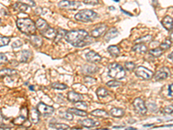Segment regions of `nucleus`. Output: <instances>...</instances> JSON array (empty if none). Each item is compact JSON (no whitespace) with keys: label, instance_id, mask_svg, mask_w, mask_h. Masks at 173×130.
I'll use <instances>...</instances> for the list:
<instances>
[{"label":"nucleus","instance_id":"nucleus-1","mask_svg":"<svg viewBox=\"0 0 173 130\" xmlns=\"http://www.w3.org/2000/svg\"><path fill=\"white\" fill-rule=\"evenodd\" d=\"M64 39L67 43L72 44L73 46L77 48H82L87 46L93 42V39L89 36L88 32L84 30H70L67 31Z\"/></svg>","mask_w":173,"mask_h":130},{"label":"nucleus","instance_id":"nucleus-2","mask_svg":"<svg viewBox=\"0 0 173 130\" xmlns=\"http://www.w3.org/2000/svg\"><path fill=\"white\" fill-rule=\"evenodd\" d=\"M17 27L22 33L26 35H33L36 33V23L30 18H18L17 20Z\"/></svg>","mask_w":173,"mask_h":130},{"label":"nucleus","instance_id":"nucleus-3","mask_svg":"<svg viewBox=\"0 0 173 130\" xmlns=\"http://www.w3.org/2000/svg\"><path fill=\"white\" fill-rule=\"evenodd\" d=\"M98 17L97 12L92 10H82L75 16V19L82 23H89L95 20Z\"/></svg>","mask_w":173,"mask_h":130},{"label":"nucleus","instance_id":"nucleus-4","mask_svg":"<svg viewBox=\"0 0 173 130\" xmlns=\"http://www.w3.org/2000/svg\"><path fill=\"white\" fill-rule=\"evenodd\" d=\"M108 76L111 78L120 80L125 77V69L117 63H111L108 67Z\"/></svg>","mask_w":173,"mask_h":130},{"label":"nucleus","instance_id":"nucleus-5","mask_svg":"<svg viewBox=\"0 0 173 130\" xmlns=\"http://www.w3.org/2000/svg\"><path fill=\"white\" fill-rule=\"evenodd\" d=\"M135 75L139 78L144 79V80H150L153 77L154 74L152 70L148 69L147 68L144 66H139L135 69Z\"/></svg>","mask_w":173,"mask_h":130},{"label":"nucleus","instance_id":"nucleus-6","mask_svg":"<svg viewBox=\"0 0 173 130\" xmlns=\"http://www.w3.org/2000/svg\"><path fill=\"white\" fill-rule=\"evenodd\" d=\"M58 7L61 8V9L75 10L81 7V2L70 1V0H62L58 3Z\"/></svg>","mask_w":173,"mask_h":130},{"label":"nucleus","instance_id":"nucleus-7","mask_svg":"<svg viewBox=\"0 0 173 130\" xmlns=\"http://www.w3.org/2000/svg\"><path fill=\"white\" fill-rule=\"evenodd\" d=\"M133 105L134 110L137 114L141 115V116H144V115H145L147 113V108L145 106V103L140 97L135 98L134 101L133 102Z\"/></svg>","mask_w":173,"mask_h":130},{"label":"nucleus","instance_id":"nucleus-8","mask_svg":"<svg viewBox=\"0 0 173 130\" xmlns=\"http://www.w3.org/2000/svg\"><path fill=\"white\" fill-rule=\"evenodd\" d=\"M37 110L39 111L40 115H42L43 116H52L55 112V108L52 106L47 105L43 102H39L37 106Z\"/></svg>","mask_w":173,"mask_h":130},{"label":"nucleus","instance_id":"nucleus-9","mask_svg":"<svg viewBox=\"0 0 173 130\" xmlns=\"http://www.w3.org/2000/svg\"><path fill=\"white\" fill-rule=\"evenodd\" d=\"M28 116H29V110H28V108L26 107H24L21 109V113H20L19 116H17V118L13 119L12 123L17 126L23 125L28 119Z\"/></svg>","mask_w":173,"mask_h":130},{"label":"nucleus","instance_id":"nucleus-10","mask_svg":"<svg viewBox=\"0 0 173 130\" xmlns=\"http://www.w3.org/2000/svg\"><path fill=\"white\" fill-rule=\"evenodd\" d=\"M170 77H171V70L169 69V68L163 67L159 69L156 72L154 76V79L155 81H162V80L167 79Z\"/></svg>","mask_w":173,"mask_h":130},{"label":"nucleus","instance_id":"nucleus-11","mask_svg":"<svg viewBox=\"0 0 173 130\" xmlns=\"http://www.w3.org/2000/svg\"><path fill=\"white\" fill-rule=\"evenodd\" d=\"M106 30H107V26L106 24H100L98 27L94 28L91 31L92 37H94V38L100 37L106 33Z\"/></svg>","mask_w":173,"mask_h":130},{"label":"nucleus","instance_id":"nucleus-12","mask_svg":"<svg viewBox=\"0 0 173 130\" xmlns=\"http://www.w3.org/2000/svg\"><path fill=\"white\" fill-rule=\"evenodd\" d=\"M86 58L87 61L92 63H100L101 61V57L98 53H96L94 50H90L89 52H87L86 54Z\"/></svg>","mask_w":173,"mask_h":130},{"label":"nucleus","instance_id":"nucleus-13","mask_svg":"<svg viewBox=\"0 0 173 130\" xmlns=\"http://www.w3.org/2000/svg\"><path fill=\"white\" fill-rule=\"evenodd\" d=\"M79 123L84 127V128H94V127H98L100 126V121L98 120H94L93 119H90V118H86V119H83V120H79Z\"/></svg>","mask_w":173,"mask_h":130},{"label":"nucleus","instance_id":"nucleus-14","mask_svg":"<svg viewBox=\"0 0 173 130\" xmlns=\"http://www.w3.org/2000/svg\"><path fill=\"white\" fill-rule=\"evenodd\" d=\"M41 34L45 38L48 39V40H53V39L56 38L57 31L54 29V28L49 26L48 29H46L45 30H43V32H41Z\"/></svg>","mask_w":173,"mask_h":130},{"label":"nucleus","instance_id":"nucleus-15","mask_svg":"<svg viewBox=\"0 0 173 130\" xmlns=\"http://www.w3.org/2000/svg\"><path fill=\"white\" fill-rule=\"evenodd\" d=\"M29 116L30 121L33 123H37L40 120V113L37 110V108H32L31 110L29 111Z\"/></svg>","mask_w":173,"mask_h":130},{"label":"nucleus","instance_id":"nucleus-16","mask_svg":"<svg viewBox=\"0 0 173 130\" xmlns=\"http://www.w3.org/2000/svg\"><path fill=\"white\" fill-rule=\"evenodd\" d=\"M119 36V31L116 28H111L110 30H108L105 33V36H104V39L106 42H109L111 39L114 38L116 37Z\"/></svg>","mask_w":173,"mask_h":130},{"label":"nucleus","instance_id":"nucleus-17","mask_svg":"<svg viewBox=\"0 0 173 130\" xmlns=\"http://www.w3.org/2000/svg\"><path fill=\"white\" fill-rule=\"evenodd\" d=\"M67 100L73 102V103H75V102L82 101V96L80 95L79 93H76V92L69 91L67 93Z\"/></svg>","mask_w":173,"mask_h":130},{"label":"nucleus","instance_id":"nucleus-18","mask_svg":"<svg viewBox=\"0 0 173 130\" xmlns=\"http://www.w3.org/2000/svg\"><path fill=\"white\" fill-rule=\"evenodd\" d=\"M162 25L167 30H171L173 29V18L170 16H165L162 20Z\"/></svg>","mask_w":173,"mask_h":130},{"label":"nucleus","instance_id":"nucleus-19","mask_svg":"<svg viewBox=\"0 0 173 130\" xmlns=\"http://www.w3.org/2000/svg\"><path fill=\"white\" fill-rule=\"evenodd\" d=\"M36 27H37V30H38L40 32H43V30L48 29V27H49V25H48V23L44 19L38 18V19L36 21Z\"/></svg>","mask_w":173,"mask_h":130},{"label":"nucleus","instance_id":"nucleus-20","mask_svg":"<svg viewBox=\"0 0 173 130\" xmlns=\"http://www.w3.org/2000/svg\"><path fill=\"white\" fill-rule=\"evenodd\" d=\"M132 50L135 52V53H139V54H142V53H145L147 51V47L145 46L144 43H136L134 46H133L132 48Z\"/></svg>","mask_w":173,"mask_h":130},{"label":"nucleus","instance_id":"nucleus-21","mask_svg":"<svg viewBox=\"0 0 173 130\" xmlns=\"http://www.w3.org/2000/svg\"><path fill=\"white\" fill-rule=\"evenodd\" d=\"M109 114L114 118H121L125 116V110L120 108H113L109 112Z\"/></svg>","mask_w":173,"mask_h":130},{"label":"nucleus","instance_id":"nucleus-22","mask_svg":"<svg viewBox=\"0 0 173 130\" xmlns=\"http://www.w3.org/2000/svg\"><path fill=\"white\" fill-rule=\"evenodd\" d=\"M16 74H17V71L13 69H3L0 70V77H11L14 76Z\"/></svg>","mask_w":173,"mask_h":130},{"label":"nucleus","instance_id":"nucleus-23","mask_svg":"<svg viewBox=\"0 0 173 130\" xmlns=\"http://www.w3.org/2000/svg\"><path fill=\"white\" fill-rule=\"evenodd\" d=\"M30 43L33 44L35 47H41L43 45V39L37 35H30Z\"/></svg>","mask_w":173,"mask_h":130},{"label":"nucleus","instance_id":"nucleus-24","mask_svg":"<svg viewBox=\"0 0 173 130\" xmlns=\"http://www.w3.org/2000/svg\"><path fill=\"white\" fill-rule=\"evenodd\" d=\"M67 111H69L70 113H72L74 116H81V117H86L87 116V111L83 110V109H80V108H68Z\"/></svg>","mask_w":173,"mask_h":130},{"label":"nucleus","instance_id":"nucleus-25","mask_svg":"<svg viewBox=\"0 0 173 130\" xmlns=\"http://www.w3.org/2000/svg\"><path fill=\"white\" fill-rule=\"evenodd\" d=\"M90 115L94 117H101V118H105L108 116V113L106 111L103 109H95V110L92 111Z\"/></svg>","mask_w":173,"mask_h":130},{"label":"nucleus","instance_id":"nucleus-26","mask_svg":"<svg viewBox=\"0 0 173 130\" xmlns=\"http://www.w3.org/2000/svg\"><path fill=\"white\" fill-rule=\"evenodd\" d=\"M48 127L50 128H54V129H69L70 127L67 124H63V123H57V122H54V123H49Z\"/></svg>","mask_w":173,"mask_h":130},{"label":"nucleus","instance_id":"nucleus-27","mask_svg":"<svg viewBox=\"0 0 173 130\" xmlns=\"http://www.w3.org/2000/svg\"><path fill=\"white\" fill-rule=\"evenodd\" d=\"M107 51H108L111 56L113 57H117L120 54V49L118 48L116 45H111V46H109V47L107 48Z\"/></svg>","mask_w":173,"mask_h":130},{"label":"nucleus","instance_id":"nucleus-28","mask_svg":"<svg viewBox=\"0 0 173 130\" xmlns=\"http://www.w3.org/2000/svg\"><path fill=\"white\" fill-rule=\"evenodd\" d=\"M13 8H14L15 10H17V11H21V12H25L26 10H28L29 6L26 5H24L21 2H17L14 5H13Z\"/></svg>","mask_w":173,"mask_h":130},{"label":"nucleus","instance_id":"nucleus-29","mask_svg":"<svg viewBox=\"0 0 173 130\" xmlns=\"http://www.w3.org/2000/svg\"><path fill=\"white\" fill-rule=\"evenodd\" d=\"M96 95L97 97H99L100 99H102V98H104V97H107V96L109 95V92L107 91V89H106L105 88L100 87V88L97 89Z\"/></svg>","mask_w":173,"mask_h":130},{"label":"nucleus","instance_id":"nucleus-30","mask_svg":"<svg viewBox=\"0 0 173 130\" xmlns=\"http://www.w3.org/2000/svg\"><path fill=\"white\" fill-rule=\"evenodd\" d=\"M31 56V53L29 51V49H24L22 51V54H21V58H20V62L21 63H26L28 62V60L30 57Z\"/></svg>","mask_w":173,"mask_h":130},{"label":"nucleus","instance_id":"nucleus-31","mask_svg":"<svg viewBox=\"0 0 173 130\" xmlns=\"http://www.w3.org/2000/svg\"><path fill=\"white\" fill-rule=\"evenodd\" d=\"M59 115L61 116V118L67 120H72L73 118H74L73 114L70 113L69 111H61V112H59Z\"/></svg>","mask_w":173,"mask_h":130},{"label":"nucleus","instance_id":"nucleus-32","mask_svg":"<svg viewBox=\"0 0 173 130\" xmlns=\"http://www.w3.org/2000/svg\"><path fill=\"white\" fill-rule=\"evenodd\" d=\"M163 49L160 48H156V49H150L149 50V53L152 55V56H153L154 57H159L162 54H163Z\"/></svg>","mask_w":173,"mask_h":130},{"label":"nucleus","instance_id":"nucleus-33","mask_svg":"<svg viewBox=\"0 0 173 130\" xmlns=\"http://www.w3.org/2000/svg\"><path fill=\"white\" fill-rule=\"evenodd\" d=\"M152 37L151 35H146V36H144V37H140V38L137 39V40L135 41V43H150V42L152 41Z\"/></svg>","mask_w":173,"mask_h":130},{"label":"nucleus","instance_id":"nucleus-34","mask_svg":"<svg viewBox=\"0 0 173 130\" xmlns=\"http://www.w3.org/2000/svg\"><path fill=\"white\" fill-rule=\"evenodd\" d=\"M82 70H83V72L87 73V74H93V73L96 72L98 70V68L94 67V66H84Z\"/></svg>","mask_w":173,"mask_h":130},{"label":"nucleus","instance_id":"nucleus-35","mask_svg":"<svg viewBox=\"0 0 173 130\" xmlns=\"http://www.w3.org/2000/svg\"><path fill=\"white\" fill-rule=\"evenodd\" d=\"M171 40L170 38H166L163 43L160 44V48L162 49L163 50H166L167 49H169L171 46Z\"/></svg>","mask_w":173,"mask_h":130},{"label":"nucleus","instance_id":"nucleus-36","mask_svg":"<svg viewBox=\"0 0 173 130\" xmlns=\"http://www.w3.org/2000/svg\"><path fill=\"white\" fill-rule=\"evenodd\" d=\"M51 87L55 89H59V90H63V89H66L67 88V86L66 84H63V83H59V82H53L51 84Z\"/></svg>","mask_w":173,"mask_h":130},{"label":"nucleus","instance_id":"nucleus-37","mask_svg":"<svg viewBox=\"0 0 173 130\" xmlns=\"http://www.w3.org/2000/svg\"><path fill=\"white\" fill-rule=\"evenodd\" d=\"M10 43V38L7 37H0V48L8 45Z\"/></svg>","mask_w":173,"mask_h":130},{"label":"nucleus","instance_id":"nucleus-38","mask_svg":"<svg viewBox=\"0 0 173 130\" xmlns=\"http://www.w3.org/2000/svg\"><path fill=\"white\" fill-rule=\"evenodd\" d=\"M135 68H136V65H135L134 63H133V62H126L125 63V69L126 70H128V71H133V70H134Z\"/></svg>","mask_w":173,"mask_h":130},{"label":"nucleus","instance_id":"nucleus-39","mask_svg":"<svg viewBox=\"0 0 173 130\" xmlns=\"http://www.w3.org/2000/svg\"><path fill=\"white\" fill-rule=\"evenodd\" d=\"M162 113L165 114V115H170V114H172L173 113V105H169V106L164 107L163 108H162L161 110Z\"/></svg>","mask_w":173,"mask_h":130},{"label":"nucleus","instance_id":"nucleus-40","mask_svg":"<svg viewBox=\"0 0 173 130\" xmlns=\"http://www.w3.org/2000/svg\"><path fill=\"white\" fill-rule=\"evenodd\" d=\"M67 31H66L65 30H63V29H59L57 31V34H56V41H58V40H60V39L62 38V37H65V35H66V33H67Z\"/></svg>","mask_w":173,"mask_h":130},{"label":"nucleus","instance_id":"nucleus-41","mask_svg":"<svg viewBox=\"0 0 173 130\" xmlns=\"http://www.w3.org/2000/svg\"><path fill=\"white\" fill-rule=\"evenodd\" d=\"M18 2H21V3L28 5L29 7H31V8L36 7V3H35L34 0H18Z\"/></svg>","mask_w":173,"mask_h":130},{"label":"nucleus","instance_id":"nucleus-42","mask_svg":"<svg viewBox=\"0 0 173 130\" xmlns=\"http://www.w3.org/2000/svg\"><path fill=\"white\" fill-rule=\"evenodd\" d=\"M75 107H77L78 108H80V109H86L87 108V102L85 101H78V102H75Z\"/></svg>","mask_w":173,"mask_h":130},{"label":"nucleus","instance_id":"nucleus-43","mask_svg":"<svg viewBox=\"0 0 173 130\" xmlns=\"http://www.w3.org/2000/svg\"><path fill=\"white\" fill-rule=\"evenodd\" d=\"M121 85V82H118V81H109L106 82V86L110 87V88H116Z\"/></svg>","mask_w":173,"mask_h":130},{"label":"nucleus","instance_id":"nucleus-44","mask_svg":"<svg viewBox=\"0 0 173 130\" xmlns=\"http://www.w3.org/2000/svg\"><path fill=\"white\" fill-rule=\"evenodd\" d=\"M83 4L89 5H99V0H83Z\"/></svg>","mask_w":173,"mask_h":130},{"label":"nucleus","instance_id":"nucleus-45","mask_svg":"<svg viewBox=\"0 0 173 130\" xmlns=\"http://www.w3.org/2000/svg\"><path fill=\"white\" fill-rule=\"evenodd\" d=\"M8 63V58L6 57L5 54L0 53V65L5 64V63Z\"/></svg>","mask_w":173,"mask_h":130},{"label":"nucleus","instance_id":"nucleus-46","mask_svg":"<svg viewBox=\"0 0 173 130\" xmlns=\"http://www.w3.org/2000/svg\"><path fill=\"white\" fill-rule=\"evenodd\" d=\"M22 45H23V43L20 41V40H17V41H15L14 43H12L11 44V47L12 49H19L22 47Z\"/></svg>","mask_w":173,"mask_h":130},{"label":"nucleus","instance_id":"nucleus-47","mask_svg":"<svg viewBox=\"0 0 173 130\" xmlns=\"http://www.w3.org/2000/svg\"><path fill=\"white\" fill-rule=\"evenodd\" d=\"M84 82H87V83H94V82H95V79L93 78V77H87L84 78Z\"/></svg>","mask_w":173,"mask_h":130},{"label":"nucleus","instance_id":"nucleus-48","mask_svg":"<svg viewBox=\"0 0 173 130\" xmlns=\"http://www.w3.org/2000/svg\"><path fill=\"white\" fill-rule=\"evenodd\" d=\"M42 10H43V9L41 8V7H38V8H37L36 9V10H35V13L37 15H41L42 14Z\"/></svg>","mask_w":173,"mask_h":130},{"label":"nucleus","instance_id":"nucleus-49","mask_svg":"<svg viewBox=\"0 0 173 130\" xmlns=\"http://www.w3.org/2000/svg\"><path fill=\"white\" fill-rule=\"evenodd\" d=\"M168 59L169 60H171L173 62V51L171 53H170V55H168Z\"/></svg>","mask_w":173,"mask_h":130},{"label":"nucleus","instance_id":"nucleus-50","mask_svg":"<svg viewBox=\"0 0 173 130\" xmlns=\"http://www.w3.org/2000/svg\"><path fill=\"white\" fill-rule=\"evenodd\" d=\"M125 128L124 126H113V128Z\"/></svg>","mask_w":173,"mask_h":130},{"label":"nucleus","instance_id":"nucleus-51","mask_svg":"<svg viewBox=\"0 0 173 130\" xmlns=\"http://www.w3.org/2000/svg\"><path fill=\"white\" fill-rule=\"evenodd\" d=\"M170 39L171 40V42H173V31L171 33V36H170Z\"/></svg>","mask_w":173,"mask_h":130},{"label":"nucleus","instance_id":"nucleus-52","mask_svg":"<svg viewBox=\"0 0 173 130\" xmlns=\"http://www.w3.org/2000/svg\"><path fill=\"white\" fill-rule=\"evenodd\" d=\"M121 10H122V11H123V12H124V13H125V14L129 15V16H133V15H132V14H130L129 12H126V11H125V10H123V9H121Z\"/></svg>","mask_w":173,"mask_h":130},{"label":"nucleus","instance_id":"nucleus-53","mask_svg":"<svg viewBox=\"0 0 173 130\" xmlns=\"http://www.w3.org/2000/svg\"><path fill=\"white\" fill-rule=\"evenodd\" d=\"M152 126H153V124H145L144 125V127H152Z\"/></svg>","mask_w":173,"mask_h":130},{"label":"nucleus","instance_id":"nucleus-54","mask_svg":"<svg viewBox=\"0 0 173 130\" xmlns=\"http://www.w3.org/2000/svg\"><path fill=\"white\" fill-rule=\"evenodd\" d=\"M29 89L30 90H34V86L32 85V86H29Z\"/></svg>","mask_w":173,"mask_h":130},{"label":"nucleus","instance_id":"nucleus-55","mask_svg":"<svg viewBox=\"0 0 173 130\" xmlns=\"http://www.w3.org/2000/svg\"><path fill=\"white\" fill-rule=\"evenodd\" d=\"M109 9H110V10H115V8H114V7H110Z\"/></svg>","mask_w":173,"mask_h":130},{"label":"nucleus","instance_id":"nucleus-56","mask_svg":"<svg viewBox=\"0 0 173 130\" xmlns=\"http://www.w3.org/2000/svg\"><path fill=\"white\" fill-rule=\"evenodd\" d=\"M113 1H115V2H120V0H113Z\"/></svg>","mask_w":173,"mask_h":130},{"label":"nucleus","instance_id":"nucleus-57","mask_svg":"<svg viewBox=\"0 0 173 130\" xmlns=\"http://www.w3.org/2000/svg\"><path fill=\"white\" fill-rule=\"evenodd\" d=\"M0 24H1V19H0Z\"/></svg>","mask_w":173,"mask_h":130}]
</instances>
